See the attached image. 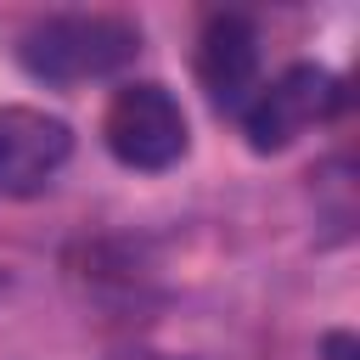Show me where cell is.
<instances>
[{"label": "cell", "instance_id": "2", "mask_svg": "<svg viewBox=\"0 0 360 360\" xmlns=\"http://www.w3.org/2000/svg\"><path fill=\"white\" fill-rule=\"evenodd\" d=\"M343 101H349V90H343V79H338L332 68H321V62H292V68H281L270 84L253 90V101L242 107V135H248V146H253L259 158H270V152H287L298 135L332 124V118L343 112Z\"/></svg>", "mask_w": 360, "mask_h": 360}, {"label": "cell", "instance_id": "4", "mask_svg": "<svg viewBox=\"0 0 360 360\" xmlns=\"http://www.w3.org/2000/svg\"><path fill=\"white\" fill-rule=\"evenodd\" d=\"M73 158V124L11 101L0 107V197H39Z\"/></svg>", "mask_w": 360, "mask_h": 360}, {"label": "cell", "instance_id": "3", "mask_svg": "<svg viewBox=\"0 0 360 360\" xmlns=\"http://www.w3.org/2000/svg\"><path fill=\"white\" fill-rule=\"evenodd\" d=\"M101 141L107 152L135 169V174H163L186 158L191 135H186V112L174 101L169 84L158 79H135V84H118L107 112H101Z\"/></svg>", "mask_w": 360, "mask_h": 360}, {"label": "cell", "instance_id": "1", "mask_svg": "<svg viewBox=\"0 0 360 360\" xmlns=\"http://www.w3.org/2000/svg\"><path fill=\"white\" fill-rule=\"evenodd\" d=\"M141 28L112 11H51L17 34V62L39 84H90L129 68Z\"/></svg>", "mask_w": 360, "mask_h": 360}, {"label": "cell", "instance_id": "5", "mask_svg": "<svg viewBox=\"0 0 360 360\" xmlns=\"http://www.w3.org/2000/svg\"><path fill=\"white\" fill-rule=\"evenodd\" d=\"M197 84L208 90V101L219 112H236L253 101L259 90V28L242 11H219L202 22L197 39Z\"/></svg>", "mask_w": 360, "mask_h": 360}]
</instances>
